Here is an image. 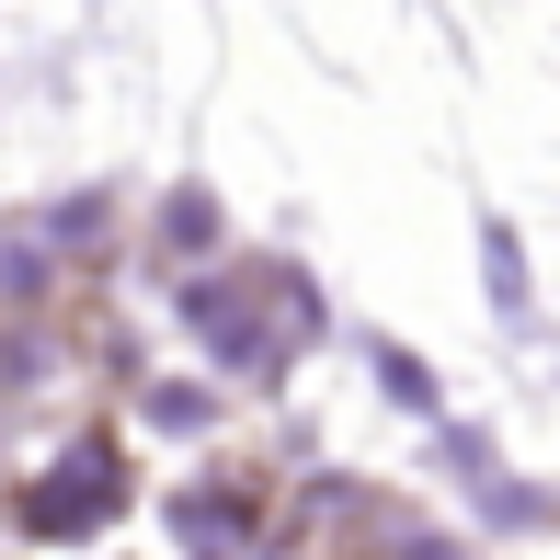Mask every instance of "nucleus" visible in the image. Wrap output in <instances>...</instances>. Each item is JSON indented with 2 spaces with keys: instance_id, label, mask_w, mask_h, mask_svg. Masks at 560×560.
Returning <instances> with one entry per match:
<instances>
[{
  "instance_id": "f257e3e1",
  "label": "nucleus",
  "mask_w": 560,
  "mask_h": 560,
  "mask_svg": "<svg viewBox=\"0 0 560 560\" xmlns=\"http://www.w3.org/2000/svg\"><path fill=\"white\" fill-rule=\"evenodd\" d=\"M104 503H115V469H104V446H81L58 480L23 492V515H35V526H81V515H104Z\"/></svg>"
}]
</instances>
